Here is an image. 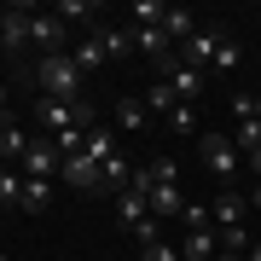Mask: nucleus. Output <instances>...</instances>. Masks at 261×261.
<instances>
[{"label": "nucleus", "instance_id": "nucleus-13", "mask_svg": "<svg viewBox=\"0 0 261 261\" xmlns=\"http://www.w3.org/2000/svg\"><path fill=\"white\" fill-rule=\"evenodd\" d=\"M244 209H250V197H238V192H226V197H215V226H221V232H226V226H244Z\"/></svg>", "mask_w": 261, "mask_h": 261}, {"label": "nucleus", "instance_id": "nucleus-18", "mask_svg": "<svg viewBox=\"0 0 261 261\" xmlns=\"http://www.w3.org/2000/svg\"><path fill=\"white\" fill-rule=\"evenodd\" d=\"M128 186H134V168L122 163V157H111V163H105V192H111V197H122Z\"/></svg>", "mask_w": 261, "mask_h": 261}, {"label": "nucleus", "instance_id": "nucleus-36", "mask_svg": "<svg viewBox=\"0 0 261 261\" xmlns=\"http://www.w3.org/2000/svg\"><path fill=\"white\" fill-rule=\"evenodd\" d=\"M255 116H261V99H255Z\"/></svg>", "mask_w": 261, "mask_h": 261}, {"label": "nucleus", "instance_id": "nucleus-14", "mask_svg": "<svg viewBox=\"0 0 261 261\" xmlns=\"http://www.w3.org/2000/svg\"><path fill=\"white\" fill-rule=\"evenodd\" d=\"M93 41H99V53H105V58H128V53H134V35H128V29H111V23H99V29H93Z\"/></svg>", "mask_w": 261, "mask_h": 261}, {"label": "nucleus", "instance_id": "nucleus-17", "mask_svg": "<svg viewBox=\"0 0 261 261\" xmlns=\"http://www.w3.org/2000/svg\"><path fill=\"white\" fill-rule=\"evenodd\" d=\"M53 203V180H23V203L18 209H29V215H41Z\"/></svg>", "mask_w": 261, "mask_h": 261}, {"label": "nucleus", "instance_id": "nucleus-7", "mask_svg": "<svg viewBox=\"0 0 261 261\" xmlns=\"http://www.w3.org/2000/svg\"><path fill=\"white\" fill-rule=\"evenodd\" d=\"M75 105H82V99H75ZM75 105H64V99H47V93H41V99H35V122H41L47 134H64V128H75Z\"/></svg>", "mask_w": 261, "mask_h": 261}, {"label": "nucleus", "instance_id": "nucleus-4", "mask_svg": "<svg viewBox=\"0 0 261 261\" xmlns=\"http://www.w3.org/2000/svg\"><path fill=\"white\" fill-rule=\"evenodd\" d=\"M23 168H29V180H53L58 168H64V157H58V145H53V134H29Z\"/></svg>", "mask_w": 261, "mask_h": 261}, {"label": "nucleus", "instance_id": "nucleus-5", "mask_svg": "<svg viewBox=\"0 0 261 261\" xmlns=\"http://www.w3.org/2000/svg\"><path fill=\"white\" fill-rule=\"evenodd\" d=\"M58 180L75 192H105V168L93 157H64V168H58Z\"/></svg>", "mask_w": 261, "mask_h": 261}, {"label": "nucleus", "instance_id": "nucleus-20", "mask_svg": "<svg viewBox=\"0 0 261 261\" xmlns=\"http://www.w3.org/2000/svg\"><path fill=\"white\" fill-rule=\"evenodd\" d=\"M58 18H82V23H99V0H58Z\"/></svg>", "mask_w": 261, "mask_h": 261}, {"label": "nucleus", "instance_id": "nucleus-8", "mask_svg": "<svg viewBox=\"0 0 261 261\" xmlns=\"http://www.w3.org/2000/svg\"><path fill=\"white\" fill-rule=\"evenodd\" d=\"M64 35H70V23L58 18V12H53V18H41V12H35V29H29V41H35L47 58H53V53H64Z\"/></svg>", "mask_w": 261, "mask_h": 261}, {"label": "nucleus", "instance_id": "nucleus-15", "mask_svg": "<svg viewBox=\"0 0 261 261\" xmlns=\"http://www.w3.org/2000/svg\"><path fill=\"white\" fill-rule=\"evenodd\" d=\"M116 215H122V226H140L145 215H151V197H145L140 186H128V192L116 197Z\"/></svg>", "mask_w": 261, "mask_h": 261}, {"label": "nucleus", "instance_id": "nucleus-28", "mask_svg": "<svg viewBox=\"0 0 261 261\" xmlns=\"http://www.w3.org/2000/svg\"><path fill=\"white\" fill-rule=\"evenodd\" d=\"M128 232L140 238V250H145V244H163V226H157V215H145V221H140V226H128Z\"/></svg>", "mask_w": 261, "mask_h": 261}, {"label": "nucleus", "instance_id": "nucleus-16", "mask_svg": "<svg viewBox=\"0 0 261 261\" xmlns=\"http://www.w3.org/2000/svg\"><path fill=\"white\" fill-rule=\"evenodd\" d=\"M163 35H168V41H192V35H197V18H192L186 6H168V18H163Z\"/></svg>", "mask_w": 261, "mask_h": 261}, {"label": "nucleus", "instance_id": "nucleus-11", "mask_svg": "<svg viewBox=\"0 0 261 261\" xmlns=\"http://www.w3.org/2000/svg\"><path fill=\"white\" fill-rule=\"evenodd\" d=\"M82 157H93L99 168H105V163L116 157V134L105 128V122H99V128H87V140H82Z\"/></svg>", "mask_w": 261, "mask_h": 261}, {"label": "nucleus", "instance_id": "nucleus-22", "mask_svg": "<svg viewBox=\"0 0 261 261\" xmlns=\"http://www.w3.org/2000/svg\"><path fill=\"white\" fill-rule=\"evenodd\" d=\"M145 111H168V116L180 111V99H174V87H168L163 75H157V87H151V93H145Z\"/></svg>", "mask_w": 261, "mask_h": 261}, {"label": "nucleus", "instance_id": "nucleus-31", "mask_svg": "<svg viewBox=\"0 0 261 261\" xmlns=\"http://www.w3.org/2000/svg\"><path fill=\"white\" fill-rule=\"evenodd\" d=\"M168 122H174V128H180V134H197V116H192V105H180V111H174V116H168Z\"/></svg>", "mask_w": 261, "mask_h": 261}, {"label": "nucleus", "instance_id": "nucleus-10", "mask_svg": "<svg viewBox=\"0 0 261 261\" xmlns=\"http://www.w3.org/2000/svg\"><path fill=\"white\" fill-rule=\"evenodd\" d=\"M180 209H186L180 186H174V180H157V186H151V215H157V221H168V215H180Z\"/></svg>", "mask_w": 261, "mask_h": 261}, {"label": "nucleus", "instance_id": "nucleus-33", "mask_svg": "<svg viewBox=\"0 0 261 261\" xmlns=\"http://www.w3.org/2000/svg\"><path fill=\"white\" fill-rule=\"evenodd\" d=\"M250 168H255V180H261V145H255V151H250Z\"/></svg>", "mask_w": 261, "mask_h": 261}, {"label": "nucleus", "instance_id": "nucleus-6", "mask_svg": "<svg viewBox=\"0 0 261 261\" xmlns=\"http://www.w3.org/2000/svg\"><path fill=\"white\" fill-rule=\"evenodd\" d=\"M226 41V29H197L192 41H180V64H192V70H203L215 64V47Z\"/></svg>", "mask_w": 261, "mask_h": 261}, {"label": "nucleus", "instance_id": "nucleus-12", "mask_svg": "<svg viewBox=\"0 0 261 261\" xmlns=\"http://www.w3.org/2000/svg\"><path fill=\"white\" fill-rule=\"evenodd\" d=\"M215 255H221V238H215L209 226H203V232H186V244H180V261H215Z\"/></svg>", "mask_w": 261, "mask_h": 261}, {"label": "nucleus", "instance_id": "nucleus-1", "mask_svg": "<svg viewBox=\"0 0 261 261\" xmlns=\"http://www.w3.org/2000/svg\"><path fill=\"white\" fill-rule=\"evenodd\" d=\"M35 82H41V93H47V99H64V105L82 99V70H75V58H70V53L41 58V64H35Z\"/></svg>", "mask_w": 261, "mask_h": 261}, {"label": "nucleus", "instance_id": "nucleus-19", "mask_svg": "<svg viewBox=\"0 0 261 261\" xmlns=\"http://www.w3.org/2000/svg\"><path fill=\"white\" fill-rule=\"evenodd\" d=\"M18 203H23V180H18V168L6 163L0 168V209H18Z\"/></svg>", "mask_w": 261, "mask_h": 261}, {"label": "nucleus", "instance_id": "nucleus-25", "mask_svg": "<svg viewBox=\"0 0 261 261\" xmlns=\"http://www.w3.org/2000/svg\"><path fill=\"white\" fill-rule=\"evenodd\" d=\"M99 64H105V53H99V41H82V47H75V70L87 75V70H99Z\"/></svg>", "mask_w": 261, "mask_h": 261}, {"label": "nucleus", "instance_id": "nucleus-35", "mask_svg": "<svg viewBox=\"0 0 261 261\" xmlns=\"http://www.w3.org/2000/svg\"><path fill=\"white\" fill-rule=\"evenodd\" d=\"M250 261H261V244H250Z\"/></svg>", "mask_w": 261, "mask_h": 261}, {"label": "nucleus", "instance_id": "nucleus-32", "mask_svg": "<svg viewBox=\"0 0 261 261\" xmlns=\"http://www.w3.org/2000/svg\"><path fill=\"white\" fill-rule=\"evenodd\" d=\"M140 261H180V250H168V244H145Z\"/></svg>", "mask_w": 261, "mask_h": 261}, {"label": "nucleus", "instance_id": "nucleus-23", "mask_svg": "<svg viewBox=\"0 0 261 261\" xmlns=\"http://www.w3.org/2000/svg\"><path fill=\"white\" fill-rule=\"evenodd\" d=\"M116 122H122V128H145V99H122L116 105Z\"/></svg>", "mask_w": 261, "mask_h": 261}, {"label": "nucleus", "instance_id": "nucleus-37", "mask_svg": "<svg viewBox=\"0 0 261 261\" xmlns=\"http://www.w3.org/2000/svg\"><path fill=\"white\" fill-rule=\"evenodd\" d=\"M0 261H6V255H0Z\"/></svg>", "mask_w": 261, "mask_h": 261}, {"label": "nucleus", "instance_id": "nucleus-21", "mask_svg": "<svg viewBox=\"0 0 261 261\" xmlns=\"http://www.w3.org/2000/svg\"><path fill=\"white\" fill-rule=\"evenodd\" d=\"M23 151H29V134L18 128V122H12V128H0V157L12 163V157H23Z\"/></svg>", "mask_w": 261, "mask_h": 261}, {"label": "nucleus", "instance_id": "nucleus-34", "mask_svg": "<svg viewBox=\"0 0 261 261\" xmlns=\"http://www.w3.org/2000/svg\"><path fill=\"white\" fill-rule=\"evenodd\" d=\"M250 203H255V209H261V180H255V197H250Z\"/></svg>", "mask_w": 261, "mask_h": 261}, {"label": "nucleus", "instance_id": "nucleus-30", "mask_svg": "<svg viewBox=\"0 0 261 261\" xmlns=\"http://www.w3.org/2000/svg\"><path fill=\"white\" fill-rule=\"evenodd\" d=\"M151 174H157V180H174V186H180V163H174V157H157V163H151Z\"/></svg>", "mask_w": 261, "mask_h": 261}, {"label": "nucleus", "instance_id": "nucleus-3", "mask_svg": "<svg viewBox=\"0 0 261 261\" xmlns=\"http://www.w3.org/2000/svg\"><path fill=\"white\" fill-rule=\"evenodd\" d=\"M197 157L209 163V174L226 180L238 168V140H232V134H197Z\"/></svg>", "mask_w": 261, "mask_h": 261}, {"label": "nucleus", "instance_id": "nucleus-29", "mask_svg": "<svg viewBox=\"0 0 261 261\" xmlns=\"http://www.w3.org/2000/svg\"><path fill=\"white\" fill-rule=\"evenodd\" d=\"M250 232H244V226H226V232H221V250H238V255H250Z\"/></svg>", "mask_w": 261, "mask_h": 261}, {"label": "nucleus", "instance_id": "nucleus-27", "mask_svg": "<svg viewBox=\"0 0 261 261\" xmlns=\"http://www.w3.org/2000/svg\"><path fill=\"white\" fill-rule=\"evenodd\" d=\"M180 221H186V232H203V226L215 221V215H209L203 203H186V209H180Z\"/></svg>", "mask_w": 261, "mask_h": 261}, {"label": "nucleus", "instance_id": "nucleus-24", "mask_svg": "<svg viewBox=\"0 0 261 261\" xmlns=\"http://www.w3.org/2000/svg\"><path fill=\"white\" fill-rule=\"evenodd\" d=\"M238 64H244V47H238L232 35H226L221 47H215V70H238Z\"/></svg>", "mask_w": 261, "mask_h": 261}, {"label": "nucleus", "instance_id": "nucleus-2", "mask_svg": "<svg viewBox=\"0 0 261 261\" xmlns=\"http://www.w3.org/2000/svg\"><path fill=\"white\" fill-rule=\"evenodd\" d=\"M29 29H35V6H0V53L18 58L29 47Z\"/></svg>", "mask_w": 261, "mask_h": 261}, {"label": "nucleus", "instance_id": "nucleus-26", "mask_svg": "<svg viewBox=\"0 0 261 261\" xmlns=\"http://www.w3.org/2000/svg\"><path fill=\"white\" fill-rule=\"evenodd\" d=\"M261 145V116H250V122H238V151L250 157V151Z\"/></svg>", "mask_w": 261, "mask_h": 261}, {"label": "nucleus", "instance_id": "nucleus-9", "mask_svg": "<svg viewBox=\"0 0 261 261\" xmlns=\"http://www.w3.org/2000/svg\"><path fill=\"white\" fill-rule=\"evenodd\" d=\"M163 82L174 87V99H180V105H192L197 93H203V70H192V64H180V58H174V64H168V70H163Z\"/></svg>", "mask_w": 261, "mask_h": 261}]
</instances>
